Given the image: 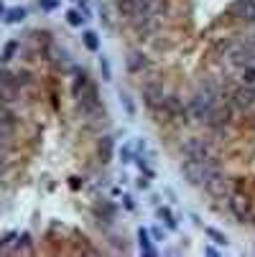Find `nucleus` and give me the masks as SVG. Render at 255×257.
Here are the masks:
<instances>
[{
	"label": "nucleus",
	"instance_id": "1",
	"mask_svg": "<svg viewBox=\"0 0 255 257\" xmlns=\"http://www.w3.org/2000/svg\"><path fill=\"white\" fill-rule=\"evenodd\" d=\"M181 173L189 183H194V186H207V181L212 176H217L220 171L217 166L212 163V161H194V158H186L181 163Z\"/></svg>",
	"mask_w": 255,
	"mask_h": 257
},
{
	"label": "nucleus",
	"instance_id": "2",
	"mask_svg": "<svg viewBox=\"0 0 255 257\" xmlns=\"http://www.w3.org/2000/svg\"><path fill=\"white\" fill-rule=\"evenodd\" d=\"M215 104H217L215 92H209V89H207V92H199L194 99H191V104H189V115H191V117H197V120H204Z\"/></svg>",
	"mask_w": 255,
	"mask_h": 257
},
{
	"label": "nucleus",
	"instance_id": "3",
	"mask_svg": "<svg viewBox=\"0 0 255 257\" xmlns=\"http://www.w3.org/2000/svg\"><path fill=\"white\" fill-rule=\"evenodd\" d=\"M181 151L186 158H194V161H212V148L209 143H204L202 138H189L181 143Z\"/></svg>",
	"mask_w": 255,
	"mask_h": 257
},
{
	"label": "nucleus",
	"instance_id": "4",
	"mask_svg": "<svg viewBox=\"0 0 255 257\" xmlns=\"http://www.w3.org/2000/svg\"><path fill=\"white\" fill-rule=\"evenodd\" d=\"M230 211L238 217V222H248L253 217V204L245 194H238V191H232L230 194Z\"/></svg>",
	"mask_w": 255,
	"mask_h": 257
},
{
	"label": "nucleus",
	"instance_id": "5",
	"mask_svg": "<svg viewBox=\"0 0 255 257\" xmlns=\"http://www.w3.org/2000/svg\"><path fill=\"white\" fill-rule=\"evenodd\" d=\"M18 97V82L13 74L0 72V99L3 102H13Z\"/></svg>",
	"mask_w": 255,
	"mask_h": 257
},
{
	"label": "nucleus",
	"instance_id": "6",
	"mask_svg": "<svg viewBox=\"0 0 255 257\" xmlns=\"http://www.w3.org/2000/svg\"><path fill=\"white\" fill-rule=\"evenodd\" d=\"M209 194H215V196H230L232 191V183H230V178H225L222 173H217V176H212L209 181H207V186H204Z\"/></svg>",
	"mask_w": 255,
	"mask_h": 257
},
{
	"label": "nucleus",
	"instance_id": "7",
	"mask_svg": "<svg viewBox=\"0 0 255 257\" xmlns=\"http://www.w3.org/2000/svg\"><path fill=\"white\" fill-rule=\"evenodd\" d=\"M230 13L243 20H255V0H235Z\"/></svg>",
	"mask_w": 255,
	"mask_h": 257
},
{
	"label": "nucleus",
	"instance_id": "8",
	"mask_svg": "<svg viewBox=\"0 0 255 257\" xmlns=\"http://www.w3.org/2000/svg\"><path fill=\"white\" fill-rule=\"evenodd\" d=\"M232 102H235V107H240V110H250V107L255 104V89H253V87H240V89H235Z\"/></svg>",
	"mask_w": 255,
	"mask_h": 257
},
{
	"label": "nucleus",
	"instance_id": "9",
	"mask_svg": "<svg viewBox=\"0 0 255 257\" xmlns=\"http://www.w3.org/2000/svg\"><path fill=\"white\" fill-rule=\"evenodd\" d=\"M204 122L207 125H212V127H222V125H227L230 122V110H227V107H212V110H209V115L204 117Z\"/></svg>",
	"mask_w": 255,
	"mask_h": 257
},
{
	"label": "nucleus",
	"instance_id": "10",
	"mask_svg": "<svg viewBox=\"0 0 255 257\" xmlns=\"http://www.w3.org/2000/svg\"><path fill=\"white\" fill-rule=\"evenodd\" d=\"M161 110H163V117H181L184 115V104L176 97H163Z\"/></svg>",
	"mask_w": 255,
	"mask_h": 257
},
{
	"label": "nucleus",
	"instance_id": "11",
	"mask_svg": "<svg viewBox=\"0 0 255 257\" xmlns=\"http://www.w3.org/2000/svg\"><path fill=\"white\" fill-rule=\"evenodd\" d=\"M163 97H166V94H163L158 87H145V89H143V99H145V104L153 107V110H161Z\"/></svg>",
	"mask_w": 255,
	"mask_h": 257
},
{
	"label": "nucleus",
	"instance_id": "12",
	"mask_svg": "<svg viewBox=\"0 0 255 257\" xmlns=\"http://www.w3.org/2000/svg\"><path fill=\"white\" fill-rule=\"evenodd\" d=\"M118 10L125 18H135L140 13V5H138V0H118Z\"/></svg>",
	"mask_w": 255,
	"mask_h": 257
},
{
	"label": "nucleus",
	"instance_id": "13",
	"mask_svg": "<svg viewBox=\"0 0 255 257\" xmlns=\"http://www.w3.org/2000/svg\"><path fill=\"white\" fill-rule=\"evenodd\" d=\"M145 67H148V59H145L143 54L133 51L130 56H128V69H130V72H140V69H145Z\"/></svg>",
	"mask_w": 255,
	"mask_h": 257
},
{
	"label": "nucleus",
	"instance_id": "14",
	"mask_svg": "<svg viewBox=\"0 0 255 257\" xmlns=\"http://www.w3.org/2000/svg\"><path fill=\"white\" fill-rule=\"evenodd\" d=\"M13 133V122H10V115L8 112H0V143L8 140Z\"/></svg>",
	"mask_w": 255,
	"mask_h": 257
},
{
	"label": "nucleus",
	"instance_id": "15",
	"mask_svg": "<svg viewBox=\"0 0 255 257\" xmlns=\"http://www.w3.org/2000/svg\"><path fill=\"white\" fill-rule=\"evenodd\" d=\"M110 158H113V138H102V143H100V161L108 163Z\"/></svg>",
	"mask_w": 255,
	"mask_h": 257
},
{
	"label": "nucleus",
	"instance_id": "16",
	"mask_svg": "<svg viewBox=\"0 0 255 257\" xmlns=\"http://www.w3.org/2000/svg\"><path fill=\"white\" fill-rule=\"evenodd\" d=\"M232 61L250 67V64H253V51H250V49H238V51H235V56H232Z\"/></svg>",
	"mask_w": 255,
	"mask_h": 257
},
{
	"label": "nucleus",
	"instance_id": "17",
	"mask_svg": "<svg viewBox=\"0 0 255 257\" xmlns=\"http://www.w3.org/2000/svg\"><path fill=\"white\" fill-rule=\"evenodd\" d=\"M138 240H140V250L145 255H156V250L151 247V240H148V232L145 229H138Z\"/></svg>",
	"mask_w": 255,
	"mask_h": 257
},
{
	"label": "nucleus",
	"instance_id": "18",
	"mask_svg": "<svg viewBox=\"0 0 255 257\" xmlns=\"http://www.w3.org/2000/svg\"><path fill=\"white\" fill-rule=\"evenodd\" d=\"M84 46H87L90 51H97V33H92V31H87V33H84Z\"/></svg>",
	"mask_w": 255,
	"mask_h": 257
},
{
	"label": "nucleus",
	"instance_id": "19",
	"mask_svg": "<svg viewBox=\"0 0 255 257\" xmlns=\"http://www.w3.org/2000/svg\"><path fill=\"white\" fill-rule=\"evenodd\" d=\"M23 18H26V10H23V8H13L5 20H8V23H18V20H23Z\"/></svg>",
	"mask_w": 255,
	"mask_h": 257
},
{
	"label": "nucleus",
	"instance_id": "20",
	"mask_svg": "<svg viewBox=\"0 0 255 257\" xmlns=\"http://www.w3.org/2000/svg\"><path fill=\"white\" fill-rule=\"evenodd\" d=\"M15 51H18V41H8V44H5V51H3V61H10Z\"/></svg>",
	"mask_w": 255,
	"mask_h": 257
},
{
	"label": "nucleus",
	"instance_id": "21",
	"mask_svg": "<svg viewBox=\"0 0 255 257\" xmlns=\"http://www.w3.org/2000/svg\"><path fill=\"white\" fill-rule=\"evenodd\" d=\"M67 20H69L72 26H82V20H84V15H82L79 10H69V13H67Z\"/></svg>",
	"mask_w": 255,
	"mask_h": 257
},
{
	"label": "nucleus",
	"instance_id": "22",
	"mask_svg": "<svg viewBox=\"0 0 255 257\" xmlns=\"http://www.w3.org/2000/svg\"><path fill=\"white\" fill-rule=\"evenodd\" d=\"M207 234H209V237L215 240V242H220V245H227V237H225L222 232H217V229H212V227H209V229H207Z\"/></svg>",
	"mask_w": 255,
	"mask_h": 257
},
{
	"label": "nucleus",
	"instance_id": "23",
	"mask_svg": "<svg viewBox=\"0 0 255 257\" xmlns=\"http://www.w3.org/2000/svg\"><path fill=\"white\" fill-rule=\"evenodd\" d=\"M158 217H161V219H166V224H168V227H176V222H174V217H171V211H168V209H161V211H158Z\"/></svg>",
	"mask_w": 255,
	"mask_h": 257
},
{
	"label": "nucleus",
	"instance_id": "24",
	"mask_svg": "<svg viewBox=\"0 0 255 257\" xmlns=\"http://www.w3.org/2000/svg\"><path fill=\"white\" fill-rule=\"evenodd\" d=\"M123 104H125L128 115H133V112H135V110H133V102H130V97H128V94H123Z\"/></svg>",
	"mask_w": 255,
	"mask_h": 257
},
{
	"label": "nucleus",
	"instance_id": "25",
	"mask_svg": "<svg viewBox=\"0 0 255 257\" xmlns=\"http://www.w3.org/2000/svg\"><path fill=\"white\" fill-rule=\"evenodd\" d=\"M100 67H102V72H105V79H110V67H108V61L100 59Z\"/></svg>",
	"mask_w": 255,
	"mask_h": 257
}]
</instances>
